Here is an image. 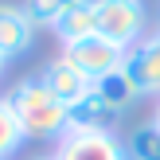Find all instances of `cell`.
I'll list each match as a JSON object with an SVG mask.
<instances>
[{"mask_svg":"<svg viewBox=\"0 0 160 160\" xmlns=\"http://www.w3.org/2000/svg\"><path fill=\"white\" fill-rule=\"evenodd\" d=\"M8 102H12L16 117H20V125H23V137H31V141H62L67 137L70 113L39 78H23V82L8 94Z\"/></svg>","mask_w":160,"mask_h":160,"instance_id":"cell-1","label":"cell"},{"mask_svg":"<svg viewBox=\"0 0 160 160\" xmlns=\"http://www.w3.org/2000/svg\"><path fill=\"white\" fill-rule=\"evenodd\" d=\"M148 12L145 0H106L98 4V35L117 43L121 51H133L137 43H145Z\"/></svg>","mask_w":160,"mask_h":160,"instance_id":"cell-2","label":"cell"},{"mask_svg":"<svg viewBox=\"0 0 160 160\" xmlns=\"http://www.w3.org/2000/svg\"><path fill=\"white\" fill-rule=\"evenodd\" d=\"M62 59H67L74 70H82L90 82H98V78L121 70L125 51L117 43H109V39H102V35H90V39H78V43L62 47Z\"/></svg>","mask_w":160,"mask_h":160,"instance_id":"cell-3","label":"cell"},{"mask_svg":"<svg viewBox=\"0 0 160 160\" xmlns=\"http://www.w3.org/2000/svg\"><path fill=\"white\" fill-rule=\"evenodd\" d=\"M55 160H129V156L113 129H86V133H67L59 141Z\"/></svg>","mask_w":160,"mask_h":160,"instance_id":"cell-4","label":"cell"},{"mask_svg":"<svg viewBox=\"0 0 160 160\" xmlns=\"http://www.w3.org/2000/svg\"><path fill=\"white\" fill-rule=\"evenodd\" d=\"M35 78H39V82H43V86H47V90H51L67 109L74 106V102H82L86 94L94 90V82L82 74V70H74L67 59H62V55H59V59H51V62H43V70H39Z\"/></svg>","mask_w":160,"mask_h":160,"instance_id":"cell-5","label":"cell"},{"mask_svg":"<svg viewBox=\"0 0 160 160\" xmlns=\"http://www.w3.org/2000/svg\"><path fill=\"white\" fill-rule=\"evenodd\" d=\"M35 43V23L20 4H0V55L4 59H20Z\"/></svg>","mask_w":160,"mask_h":160,"instance_id":"cell-6","label":"cell"},{"mask_svg":"<svg viewBox=\"0 0 160 160\" xmlns=\"http://www.w3.org/2000/svg\"><path fill=\"white\" fill-rule=\"evenodd\" d=\"M121 70L129 74L137 98H141V94H156V98H160V55L148 43H137L133 51H125Z\"/></svg>","mask_w":160,"mask_h":160,"instance_id":"cell-7","label":"cell"},{"mask_svg":"<svg viewBox=\"0 0 160 160\" xmlns=\"http://www.w3.org/2000/svg\"><path fill=\"white\" fill-rule=\"evenodd\" d=\"M55 35L62 39V47L78 43V39L98 35V8H90V4H82V0H74V4H70L67 12L55 20Z\"/></svg>","mask_w":160,"mask_h":160,"instance_id":"cell-8","label":"cell"},{"mask_svg":"<svg viewBox=\"0 0 160 160\" xmlns=\"http://www.w3.org/2000/svg\"><path fill=\"white\" fill-rule=\"evenodd\" d=\"M67 113H70L67 133H86V129H109V121L117 117V109H109L106 102L98 98V90H90L82 102H74Z\"/></svg>","mask_w":160,"mask_h":160,"instance_id":"cell-9","label":"cell"},{"mask_svg":"<svg viewBox=\"0 0 160 160\" xmlns=\"http://www.w3.org/2000/svg\"><path fill=\"white\" fill-rule=\"evenodd\" d=\"M94 90H98V98L106 102L109 109H129L133 102H137V90H133V82H129V74L125 70H113V74H106V78H98L94 82Z\"/></svg>","mask_w":160,"mask_h":160,"instance_id":"cell-10","label":"cell"},{"mask_svg":"<svg viewBox=\"0 0 160 160\" xmlns=\"http://www.w3.org/2000/svg\"><path fill=\"white\" fill-rule=\"evenodd\" d=\"M125 156L129 160H160V125L156 121L137 125L125 141Z\"/></svg>","mask_w":160,"mask_h":160,"instance_id":"cell-11","label":"cell"},{"mask_svg":"<svg viewBox=\"0 0 160 160\" xmlns=\"http://www.w3.org/2000/svg\"><path fill=\"white\" fill-rule=\"evenodd\" d=\"M23 141H28V137H23V125H20V117H16L12 102L0 98V160H8Z\"/></svg>","mask_w":160,"mask_h":160,"instance_id":"cell-12","label":"cell"},{"mask_svg":"<svg viewBox=\"0 0 160 160\" xmlns=\"http://www.w3.org/2000/svg\"><path fill=\"white\" fill-rule=\"evenodd\" d=\"M70 4H74V0H23V12L31 16L35 28H43V23H47V28H55V20H59Z\"/></svg>","mask_w":160,"mask_h":160,"instance_id":"cell-13","label":"cell"},{"mask_svg":"<svg viewBox=\"0 0 160 160\" xmlns=\"http://www.w3.org/2000/svg\"><path fill=\"white\" fill-rule=\"evenodd\" d=\"M145 43H148V47H152V51H156V55H160V28H156V31H152V35H145Z\"/></svg>","mask_w":160,"mask_h":160,"instance_id":"cell-14","label":"cell"},{"mask_svg":"<svg viewBox=\"0 0 160 160\" xmlns=\"http://www.w3.org/2000/svg\"><path fill=\"white\" fill-rule=\"evenodd\" d=\"M4 67H8V59H4V55H0V78H4Z\"/></svg>","mask_w":160,"mask_h":160,"instance_id":"cell-15","label":"cell"},{"mask_svg":"<svg viewBox=\"0 0 160 160\" xmlns=\"http://www.w3.org/2000/svg\"><path fill=\"white\" fill-rule=\"evenodd\" d=\"M152 121H156V125H160V102H156V117H152Z\"/></svg>","mask_w":160,"mask_h":160,"instance_id":"cell-16","label":"cell"},{"mask_svg":"<svg viewBox=\"0 0 160 160\" xmlns=\"http://www.w3.org/2000/svg\"><path fill=\"white\" fill-rule=\"evenodd\" d=\"M35 160H55V156H35Z\"/></svg>","mask_w":160,"mask_h":160,"instance_id":"cell-17","label":"cell"}]
</instances>
